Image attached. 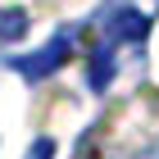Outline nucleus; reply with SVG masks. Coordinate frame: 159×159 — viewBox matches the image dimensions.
<instances>
[{
	"label": "nucleus",
	"mask_w": 159,
	"mask_h": 159,
	"mask_svg": "<svg viewBox=\"0 0 159 159\" xmlns=\"http://www.w3.org/2000/svg\"><path fill=\"white\" fill-rule=\"evenodd\" d=\"M123 37H127V41H141V37H146V18H141L136 9H118L109 18V41L118 46Z\"/></svg>",
	"instance_id": "f03ea898"
},
{
	"label": "nucleus",
	"mask_w": 159,
	"mask_h": 159,
	"mask_svg": "<svg viewBox=\"0 0 159 159\" xmlns=\"http://www.w3.org/2000/svg\"><path fill=\"white\" fill-rule=\"evenodd\" d=\"M27 32V14L23 9H0V46L5 41H18Z\"/></svg>",
	"instance_id": "20e7f679"
},
{
	"label": "nucleus",
	"mask_w": 159,
	"mask_h": 159,
	"mask_svg": "<svg viewBox=\"0 0 159 159\" xmlns=\"http://www.w3.org/2000/svg\"><path fill=\"white\" fill-rule=\"evenodd\" d=\"M23 159H55V141H50V136H41V141H32V150H27Z\"/></svg>",
	"instance_id": "39448f33"
},
{
	"label": "nucleus",
	"mask_w": 159,
	"mask_h": 159,
	"mask_svg": "<svg viewBox=\"0 0 159 159\" xmlns=\"http://www.w3.org/2000/svg\"><path fill=\"white\" fill-rule=\"evenodd\" d=\"M68 50L73 46H68V32H64V37H55L50 46H41L37 55H18V59H14V73L27 77V82H41V77H50L64 59H68Z\"/></svg>",
	"instance_id": "f257e3e1"
},
{
	"label": "nucleus",
	"mask_w": 159,
	"mask_h": 159,
	"mask_svg": "<svg viewBox=\"0 0 159 159\" xmlns=\"http://www.w3.org/2000/svg\"><path fill=\"white\" fill-rule=\"evenodd\" d=\"M109 77H114V41L105 37V41H100V50H96V59H91V77H86V82L96 86V91H105Z\"/></svg>",
	"instance_id": "7ed1b4c3"
}]
</instances>
